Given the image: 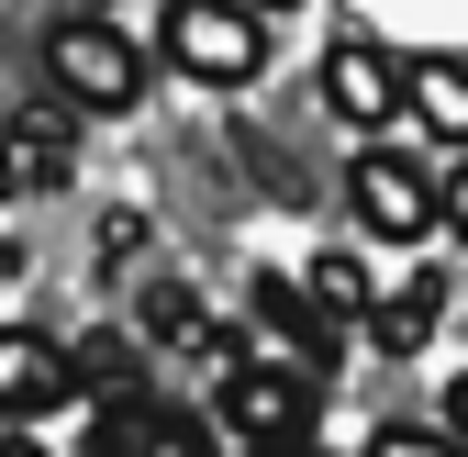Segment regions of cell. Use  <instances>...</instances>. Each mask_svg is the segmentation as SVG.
<instances>
[{
	"mask_svg": "<svg viewBox=\"0 0 468 457\" xmlns=\"http://www.w3.org/2000/svg\"><path fill=\"white\" fill-rule=\"evenodd\" d=\"M0 457H45V446H34V435H23V424H0Z\"/></svg>",
	"mask_w": 468,
	"mask_h": 457,
	"instance_id": "16",
	"label": "cell"
},
{
	"mask_svg": "<svg viewBox=\"0 0 468 457\" xmlns=\"http://www.w3.org/2000/svg\"><path fill=\"white\" fill-rule=\"evenodd\" d=\"M79 390H134V346L123 335H90L79 346Z\"/></svg>",
	"mask_w": 468,
	"mask_h": 457,
	"instance_id": "14",
	"label": "cell"
},
{
	"mask_svg": "<svg viewBox=\"0 0 468 457\" xmlns=\"http://www.w3.org/2000/svg\"><path fill=\"white\" fill-rule=\"evenodd\" d=\"M446 424H457V435H468V379H457V390H446Z\"/></svg>",
	"mask_w": 468,
	"mask_h": 457,
	"instance_id": "17",
	"label": "cell"
},
{
	"mask_svg": "<svg viewBox=\"0 0 468 457\" xmlns=\"http://www.w3.org/2000/svg\"><path fill=\"white\" fill-rule=\"evenodd\" d=\"M156 45H167V68H179V79L246 90V79L268 68V12H246V0H167Z\"/></svg>",
	"mask_w": 468,
	"mask_h": 457,
	"instance_id": "1",
	"label": "cell"
},
{
	"mask_svg": "<svg viewBox=\"0 0 468 457\" xmlns=\"http://www.w3.org/2000/svg\"><path fill=\"white\" fill-rule=\"evenodd\" d=\"M246 12H302V0H246Z\"/></svg>",
	"mask_w": 468,
	"mask_h": 457,
	"instance_id": "18",
	"label": "cell"
},
{
	"mask_svg": "<svg viewBox=\"0 0 468 457\" xmlns=\"http://www.w3.org/2000/svg\"><path fill=\"white\" fill-rule=\"evenodd\" d=\"M435 324H446V279H435V268H413V279H390V291H379V313H368V346H379V357H413Z\"/></svg>",
	"mask_w": 468,
	"mask_h": 457,
	"instance_id": "10",
	"label": "cell"
},
{
	"mask_svg": "<svg viewBox=\"0 0 468 457\" xmlns=\"http://www.w3.org/2000/svg\"><path fill=\"white\" fill-rule=\"evenodd\" d=\"M413 123L435 145H468V68L457 56H413Z\"/></svg>",
	"mask_w": 468,
	"mask_h": 457,
	"instance_id": "11",
	"label": "cell"
},
{
	"mask_svg": "<svg viewBox=\"0 0 468 457\" xmlns=\"http://www.w3.org/2000/svg\"><path fill=\"white\" fill-rule=\"evenodd\" d=\"M435 223H457V246H468V167H446V179H435Z\"/></svg>",
	"mask_w": 468,
	"mask_h": 457,
	"instance_id": "15",
	"label": "cell"
},
{
	"mask_svg": "<svg viewBox=\"0 0 468 457\" xmlns=\"http://www.w3.org/2000/svg\"><path fill=\"white\" fill-rule=\"evenodd\" d=\"M90 457H212V424L156 402V390H112L101 424H90Z\"/></svg>",
	"mask_w": 468,
	"mask_h": 457,
	"instance_id": "6",
	"label": "cell"
},
{
	"mask_svg": "<svg viewBox=\"0 0 468 457\" xmlns=\"http://www.w3.org/2000/svg\"><path fill=\"white\" fill-rule=\"evenodd\" d=\"M324 112L357 123V134H379L390 112H413V68H401L390 45H368V34H335L324 45Z\"/></svg>",
	"mask_w": 468,
	"mask_h": 457,
	"instance_id": "5",
	"label": "cell"
},
{
	"mask_svg": "<svg viewBox=\"0 0 468 457\" xmlns=\"http://www.w3.org/2000/svg\"><path fill=\"white\" fill-rule=\"evenodd\" d=\"M368 457H468V435H457V424H446V435H435V424H379Z\"/></svg>",
	"mask_w": 468,
	"mask_h": 457,
	"instance_id": "13",
	"label": "cell"
},
{
	"mask_svg": "<svg viewBox=\"0 0 468 457\" xmlns=\"http://www.w3.org/2000/svg\"><path fill=\"white\" fill-rule=\"evenodd\" d=\"M56 179H68V123L56 112H12L0 123V201H34Z\"/></svg>",
	"mask_w": 468,
	"mask_h": 457,
	"instance_id": "9",
	"label": "cell"
},
{
	"mask_svg": "<svg viewBox=\"0 0 468 457\" xmlns=\"http://www.w3.org/2000/svg\"><path fill=\"white\" fill-rule=\"evenodd\" d=\"M257 457H313V446H257Z\"/></svg>",
	"mask_w": 468,
	"mask_h": 457,
	"instance_id": "19",
	"label": "cell"
},
{
	"mask_svg": "<svg viewBox=\"0 0 468 457\" xmlns=\"http://www.w3.org/2000/svg\"><path fill=\"white\" fill-rule=\"evenodd\" d=\"M257 346L279 357V368H313V379H335V313L302 291V279H257Z\"/></svg>",
	"mask_w": 468,
	"mask_h": 457,
	"instance_id": "7",
	"label": "cell"
},
{
	"mask_svg": "<svg viewBox=\"0 0 468 457\" xmlns=\"http://www.w3.org/2000/svg\"><path fill=\"white\" fill-rule=\"evenodd\" d=\"M79 390V357L68 346H45V335H0V424H45L56 402H68Z\"/></svg>",
	"mask_w": 468,
	"mask_h": 457,
	"instance_id": "8",
	"label": "cell"
},
{
	"mask_svg": "<svg viewBox=\"0 0 468 457\" xmlns=\"http://www.w3.org/2000/svg\"><path fill=\"white\" fill-rule=\"evenodd\" d=\"M45 68H56V90H68L79 112H134L145 101V56H134V34H112L101 12H68L45 34Z\"/></svg>",
	"mask_w": 468,
	"mask_h": 457,
	"instance_id": "2",
	"label": "cell"
},
{
	"mask_svg": "<svg viewBox=\"0 0 468 457\" xmlns=\"http://www.w3.org/2000/svg\"><path fill=\"white\" fill-rule=\"evenodd\" d=\"M346 212H357L368 246H424L435 235V179H424L413 156H390V145H357V167H346Z\"/></svg>",
	"mask_w": 468,
	"mask_h": 457,
	"instance_id": "4",
	"label": "cell"
},
{
	"mask_svg": "<svg viewBox=\"0 0 468 457\" xmlns=\"http://www.w3.org/2000/svg\"><path fill=\"white\" fill-rule=\"evenodd\" d=\"M302 291H313V302H324L335 324H368V313H379V279H368L357 257H346V246H324V257L302 268Z\"/></svg>",
	"mask_w": 468,
	"mask_h": 457,
	"instance_id": "12",
	"label": "cell"
},
{
	"mask_svg": "<svg viewBox=\"0 0 468 457\" xmlns=\"http://www.w3.org/2000/svg\"><path fill=\"white\" fill-rule=\"evenodd\" d=\"M223 424L246 435V446H313L324 379H313V368H279V357H246V368L223 379Z\"/></svg>",
	"mask_w": 468,
	"mask_h": 457,
	"instance_id": "3",
	"label": "cell"
}]
</instances>
